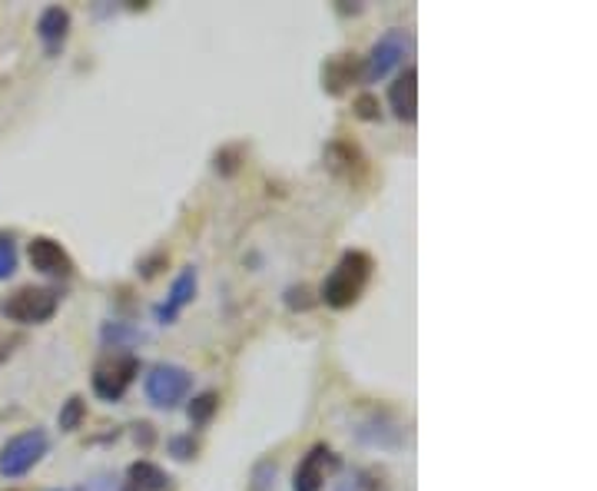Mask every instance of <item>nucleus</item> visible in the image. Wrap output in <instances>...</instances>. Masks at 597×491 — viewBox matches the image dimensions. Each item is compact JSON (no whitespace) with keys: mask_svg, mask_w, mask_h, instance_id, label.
Masks as SVG:
<instances>
[{"mask_svg":"<svg viewBox=\"0 0 597 491\" xmlns=\"http://www.w3.org/2000/svg\"><path fill=\"white\" fill-rule=\"evenodd\" d=\"M60 310V292L50 286H21L8 299H0V316L21 326H43Z\"/></svg>","mask_w":597,"mask_h":491,"instance_id":"f03ea898","label":"nucleus"},{"mask_svg":"<svg viewBox=\"0 0 597 491\" xmlns=\"http://www.w3.org/2000/svg\"><path fill=\"white\" fill-rule=\"evenodd\" d=\"M343 468V458L332 452L328 445H312L306 452V458L299 462L296 475H293V491H322L328 471H339Z\"/></svg>","mask_w":597,"mask_h":491,"instance_id":"9d476101","label":"nucleus"},{"mask_svg":"<svg viewBox=\"0 0 597 491\" xmlns=\"http://www.w3.org/2000/svg\"><path fill=\"white\" fill-rule=\"evenodd\" d=\"M388 488H391V484H388V475H385L382 468H375V465L356 468L352 478L339 484V491H388Z\"/></svg>","mask_w":597,"mask_h":491,"instance_id":"dca6fc26","label":"nucleus"},{"mask_svg":"<svg viewBox=\"0 0 597 491\" xmlns=\"http://www.w3.org/2000/svg\"><path fill=\"white\" fill-rule=\"evenodd\" d=\"M246 153H249L246 143H226V147H220L213 153V169L220 176H236L242 169V163H246Z\"/></svg>","mask_w":597,"mask_h":491,"instance_id":"a211bd4d","label":"nucleus"},{"mask_svg":"<svg viewBox=\"0 0 597 491\" xmlns=\"http://www.w3.org/2000/svg\"><path fill=\"white\" fill-rule=\"evenodd\" d=\"M84 418H87L84 395H71V399L63 402L60 415H57V425H60V432H77V428L84 425Z\"/></svg>","mask_w":597,"mask_h":491,"instance_id":"6ab92c4d","label":"nucleus"},{"mask_svg":"<svg viewBox=\"0 0 597 491\" xmlns=\"http://www.w3.org/2000/svg\"><path fill=\"white\" fill-rule=\"evenodd\" d=\"M352 113L365 123H375V119H382V103H378L375 93H359L356 103H352Z\"/></svg>","mask_w":597,"mask_h":491,"instance_id":"5701e85b","label":"nucleus"},{"mask_svg":"<svg viewBox=\"0 0 597 491\" xmlns=\"http://www.w3.org/2000/svg\"><path fill=\"white\" fill-rule=\"evenodd\" d=\"M325 169L332 176H339L343 182H349V187H365V179L372 173L365 150L346 137H336L332 143H325Z\"/></svg>","mask_w":597,"mask_h":491,"instance_id":"0eeeda50","label":"nucleus"},{"mask_svg":"<svg viewBox=\"0 0 597 491\" xmlns=\"http://www.w3.org/2000/svg\"><path fill=\"white\" fill-rule=\"evenodd\" d=\"M71 11L66 8H47L40 17H37V37L47 50V56H60V50L66 47V37H71Z\"/></svg>","mask_w":597,"mask_h":491,"instance_id":"ddd939ff","label":"nucleus"},{"mask_svg":"<svg viewBox=\"0 0 597 491\" xmlns=\"http://www.w3.org/2000/svg\"><path fill=\"white\" fill-rule=\"evenodd\" d=\"M375 273V260L365 250H346L319 289V302H325L328 310H352V305L362 299V292L369 289Z\"/></svg>","mask_w":597,"mask_h":491,"instance_id":"f257e3e1","label":"nucleus"},{"mask_svg":"<svg viewBox=\"0 0 597 491\" xmlns=\"http://www.w3.org/2000/svg\"><path fill=\"white\" fill-rule=\"evenodd\" d=\"M196 286H199V276H196V269H192V266H186V269L173 279L166 302H160L157 310H153V316H157V323H160V326H173V323L179 319V313H183L186 305L196 299Z\"/></svg>","mask_w":597,"mask_h":491,"instance_id":"9b49d317","label":"nucleus"},{"mask_svg":"<svg viewBox=\"0 0 597 491\" xmlns=\"http://www.w3.org/2000/svg\"><path fill=\"white\" fill-rule=\"evenodd\" d=\"M137 376H140V358L137 355L133 352H110L94 365L90 386H94L97 399L120 402L126 395V389L137 382Z\"/></svg>","mask_w":597,"mask_h":491,"instance_id":"7ed1b4c3","label":"nucleus"},{"mask_svg":"<svg viewBox=\"0 0 597 491\" xmlns=\"http://www.w3.org/2000/svg\"><path fill=\"white\" fill-rule=\"evenodd\" d=\"M47 452H50V436L43 432V428H27V432L8 439L4 449H0V475L21 478L34 465H40Z\"/></svg>","mask_w":597,"mask_h":491,"instance_id":"39448f33","label":"nucleus"},{"mask_svg":"<svg viewBox=\"0 0 597 491\" xmlns=\"http://www.w3.org/2000/svg\"><path fill=\"white\" fill-rule=\"evenodd\" d=\"M276 484V465L273 462H262L252 471V491H270Z\"/></svg>","mask_w":597,"mask_h":491,"instance_id":"393cba45","label":"nucleus"},{"mask_svg":"<svg viewBox=\"0 0 597 491\" xmlns=\"http://www.w3.org/2000/svg\"><path fill=\"white\" fill-rule=\"evenodd\" d=\"M144 392H147V402L157 405V408H179V402L189 399L192 392V376H189V368L183 365H173V362H157L147 368V376H144Z\"/></svg>","mask_w":597,"mask_h":491,"instance_id":"20e7f679","label":"nucleus"},{"mask_svg":"<svg viewBox=\"0 0 597 491\" xmlns=\"http://www.w3.org/2000/svg\"><path fill=\"white\" fill-rule=\"evenodd\" d=\"M315 302H319V295H312V286H306V282L286 289V305L293 313H309Z\"/></svg>","mask_w":597,"mask_h":491,"instance_id":"412c9836","label":"nucleus"},{"mask_svg":"<svg viewBox=\"0 0 597 491\" xmlns=\"http://www.w3.org/2000/svg\"><path fill=\"white\" fill-rule=\"evenodd\" d=\"M365 84V56L359 53H336L322 64V90L328 97H343L352 87Z\"/></svg>","mask_w":597,"mask_h":491,"instance_id":"6e6552de","label":"nucleus"},{"mask_svg":"<svg viewBox=\"0 0 597 491\" xmlns=\"http://www.w3.org/2000/svg\"><path fill=\"white\" fill-rule=\"evenodd\" d=\"M133 439H137V445H144V449H153V442H157L153 425L150 421H137V425H133Z\"/></svg>","mask_w":597,"mask_h":491,"instance_id":"a878e982","label":"nucleus"},{"mask_svg":"<svg viewBox=\"0 0 597 491\" xmlns=\"http://www.w3.org/2000/svg\"><path fill=\"white\" fill-rule=\"evenodd\" d=\"M8 352H11V349H8V342H4V339H0V362H4V358H8Z\"/></svg>","mask_w":597,"mask_h":491,"instance_id":"bb28decb","label":"nucleus"},{"mask_svg":"<svg viewBox=\"0 0 597 491\" xmlns=\"http://www.w3.org/2000/svg\"><path fill=\"white\" fill-rule=\"evenodd\" d=\"M166 488H170V475L150 458H140L126 468V491H166Z\"/></svg>","mask_w":597,"mask_h":491,"instance_id":"4468645a","label":"nucleus"},{"mask_svg":"<svg viewBox=\"0 0 597 491\" xmlns=\"http://www.w3.org/2000/svg\"><path fill=\"white\" fill-rule=\"evenodd\" d=\"M216 412H220V392H199L186 405V415H189L192 428H207L216 418Z\"/></svg>","mask_w":597,"mask_h":491,"instance_id":"f3484780","label":"nucleus"},{"mask_svg":"<svg viewBox=\"0 0 597 491\" xmlns=\"http://www.w3.org/2000/svg\"><path fill=\"white\" fill-rule=\"evenodd\" d=\"M166 266H170V253L157 250L153 256L140 260V266H137V269H140V276H144V279H157V276H160V273H163Z\"/></svg>","mask_w":597,"mask_h":491,"instance_id":"b1692460","label":"nucleus"},{"mask_svg":"<svg viewBox=\"0 0 597 491\" xmlns=\"http://www.w3.org/2000/svg\"><path fill=\"white\" fill-rule=\"evenodd\" d=\"M388 106L402 123H415V116H419V71L412 64L388 87Z\"/></svg>","mask_w":597,"mask_h":491,"instance_id":"f8f14e48","label":"nucleus"},{"mask_svg":"<svg viewBox=\"0 0 597 491\" xmlns=\"http://www.w3.org/2000/svg\"><path fill=\"white\" fill-rule=\"evenodd\" d=\"M17 273V242L11 232H0V279H11Z\"/></svg>","mask_w":597,"mask_h":491,"instance_id":"aec40b11","label":"nucleus"},{"mask_svg":"<svg viewBox=\"0 0 597 491\" xmlns=\"http://www.w3.org/2000/svg\"><path fill=\"white\" fill-rule=\"evenodd\" d=\"M27 260L40 276H50V279H71L77 269L74 256L66 253L53 236H34L27 242Z\"/></svg>","mask_w":597,"mask_h":491,"instance_id":"1a4fd4ad","label":"nucleus"},{"mask_svg":"<svg viewBox=\"0 0 597 491\" xmlns=\"http://www.w3.org/2000/svg\"><path fill=\"white\" fill-rule=\"evenodd\" d=\"M4 491H24V488H4Z\"/></svg>","mask_w":597,"mask_h":491,"instance_id":"cd10ccee","label":"nucleus"},{"mask_svg":"<svg viewBox=\"0 0 597 491\" xmlns=\"http://www.w3.org/2000/svg\"><path fill=\"white\" fill-rule=\"evenodd\" d=\"M409 50H412V34L409 30H402V27L385 30L365 56V84L385 80L398 64H402Z\"/></svg>","mask_w":597,"mask_h":491,"instance_id":"423d86ee","label":"nucleus"},{"mask_svg":"<svg viewBox=\"0 0 597 491\" xmlns=\"http://www.w3.org/2000/svg\"><path fill=\"white\" fill-rule=\"evenodd\" d=\"M166 452L176 458V462H189V458H196L199 455V439L189 432V436H173L170 442H166Z\"/></svg>","mask_w":597,"mask_h":491,"instance_id":"4be33fe9","label":"nucleus"},{"mask_svg":"<svg viewBox=\"0 0 597 491\" xmlns=\"http://www.w3.org/2000/svg\"><path fill=\"white\" fill-rule=\"evenodd\" d=\"M100 342H103V349H110V352H126L129 345L144 342V332H140L137 326H129V323H103Z\"/></svg>","mask_w":597,"mask_h":491,"instance_id":"2eb2a0df","label":"nucleus"}]
</instances>
